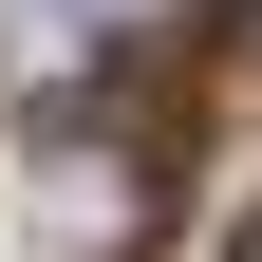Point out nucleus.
<instances>
[{"mask_svg": "<svg viewBox=\"0 0 262 262\" xmlns=\"http://www.w3.org/2000/svg\"><path fill=\"white\" fill-rule=\"evenodd\" d=\"M225 262H262V225H244V244H225Z\"/></svg>", "mask_w": 262, "mask_h": 262, "instance_id": "f257e3e1", "label": "nucleus"}]
</instances>
